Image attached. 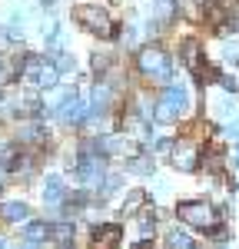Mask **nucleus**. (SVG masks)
<instances>
[{"label":"nucleus","instance_id":"nucleus-16","mask_svg":"<svg viewBox=\"0 0 239 249\" xmlns=\"http://www.w3.org/2000/svg\"><path fill=\"white\" fill-rule=\"evenodd\" d=\"M170 249H193V239L186 232H170Z\"/></svg>","mask_w":239,"mask_h":249},{"label":"nucleus","instance_id":"nucleus-3","mask_svg":"<svg viewBox=\"0 0 239 249\" xmlns=\"http://www.w3.org/2000/svg\"><path fill=\"white\" fill-rule=\"evenodd\" d=\"M186 103H189V100H186V90H183V87H170L156 103V120L159 123H173V120L186 110Z\"/></svg>","mask_w":239,"mask_h":249},{"label":"nucleus","instance_id":"nucleus-20","mask_svg":"<svg viewBox=\"0 0 239 249\" xmlns=\"http://www.w3.org/2000/svg\"><path fill=\"white\" fill-rule=\"evenodd\" d=\"M153 219H139V239H153Z\"/></svg>","mask_w":239,"mask_h":249},{"label":"nucleus","instance_id":"nucleus-10","mask_svg":"<svg viewBox=\"0 0 239 249\" xmlns=\"http://www.w3.org/2000/svg\"><path fill=\"white\" fill-rule=\"evenodd\" d=\"M97 146L103 150V153H123V156L133 153V143H130V140H123V136H103Z\"/></svg>","mask_w":239,"mask_h":249},{"label":"nucleus","instance_id":"nucleus-18","mask_svg":"<svg viewBox=\"0 0 239 249\" xmlns=\"http://www.w3.org/2000/svg\"><path fill=\"white\" fill-rule=\"evenodd\" d=\"M47 226H43V223H30V226H27V236H30V239H43V236H47Z\"/></svg>","mask_w":239,"mask_h":249},{"label":"nucleus","instance_id":"nucleus-9","mask_svg":"<svg viewBox=\"0 0 239 249\" xmlns=\"http://www.w3.org/2000/svg\"><path fill=\"white\" fill-rule=\"evenodd\" d=\"M173 163H176L179 170H196V163H199V153H196V146L193 143H176L173 146Z\"/></svg>","mask_w":239,"mask_h":249},{"label":"nucleus","instance_id":"nucleus-13","mask_svg":"<svg viewBox=\"0 0 239 249\" xmlns=\"http://www.w3.org/2000/svg\"><path fill=\"white\" fill-rule=\"evenodd\" d=\"M3 219H10V223H20V219H27V206H23V203H7V206H3Z\"/></svg>","mask_w":239,"mask_h":249},{"label":"nucleus","instance_id":"nucleus-4","mask_svg":"<svg viewBox=\"0 0 239 249\" xmlns=\"http://www.w3.org/2000/svg\"><path fill=\"white\" fill-rule=\"evenodd\" d=\"M139 70L150 73L153 80H170L173 77V63H170V57H166L163 50H156V47H146V50L139 53Z\"/></svg>","mask_w":239,"mask_h":249},{"label":"nucleus","instance_id":"nucleus-19","mask_svg":"<svg viewBox=\"0 0 239 249\" xmlns=\"http://www.w3.org/2000/svg\"><path fill=\"white\" fill-rule=\"evenodd\" d=\"M130 170L133 173H153V160H133Z\"/></svg>","mask_w":239,"mask_h":249},{"label":"nucleus","instance_id":"nucleus-8","mask_svg":"<svg viewBox=\"0 0 239 249\" xmlns=\"http://www.w3.org/2000/svg\"><path fill=\"white\" fill-rule=\"evenodd\" d=\"M80 179H83L86 186H97L100 179H103V156H83V163H80Z\"/></svg>","mask_w":239,"mask_h":249},{"label":"nucleus","instance_id":"nucleus-24","mask_svg":"<svg viewBox=\"0 0 239 249\" xmlns=\"http://www.w3.org/2000/svg\"><path fill=\"white\" fill-rule=\"evenodd\" d=\"M0 183H3V179H0Z\"/></svg>","mask_w":239,"mask_h":249},{"label":"nucleus","instance_id":"nucleus-6","mask_svg":"<svg viewBox=\"0 0 239 249\" xmlns=\"http://www.w3.org/2000/svg\"><path fill=\"white\" fill-rule=\"evenodd\" d=\"M120 226L117 223H106V226H97V230H93V239H90V246L93 249H113L120 243Z\"/></svg>","mask_w":239,"mask_h":249},{"label":"nucleus","instance_id":"nucleus-12","mask_svg":"<svg viewBox=\"0 0 239 249\" xmlns=\"http://www.w3.org/2000/svg\"><path fill=\"white\" fill-rule=\"evenodd\" d=\"M106 107H110V87H106V83H97V87H93V103H90V110H93V113H103Z\"/></svg>","mask_w":239,"mask_h":249},{"label":"nucleus","instance_id":"nucleus-21","mask_svg":"<svg viewBox=\"0 0 239 249\" xmlns=\"http://www.w3.org/2000/svg\"><path fill=\"white\" fill-rule=\"evenodd\" d=\"M139 203H143V193H133L130 199H126V216H133L139 210Z\"/></svg>","mask_w":239,"mask_h":249},{"label":"nucleus","instance_id":"nucleus-11","mask_svg":"<svg viewBox=\"0 0 239 249\" xmlns=\"http://www.w3.org/2000/svg\"><path fill=\"white\" fill-rule=\"evenodd\" d=\"M43 199H47L50 206H57L60 199H63V179H60V176H47V190H43Z\"/></svg>","mask_w":239,"mask_h":249},{"label":"nucleus","instance_id":"nucleus-15","mask_svg":"<svg viewBox=\"0 0 239 249\" xmlns=\"http://www.w3.org/2000/svg\"><path fill=\"white\" fill-rule=\"evenodd\" d=\"M53 239H57L60 246H67V243H73V226H70V223H60L57 230H53Z\"/></svg>","mask_w":239,"mask_h":249},{"label":"nucleus","instance_id":"nucleus-14","mask_svg":"<svg viewBox=\"0 0 239 249\" xmlns=\"http://www.w3.org/2000/svg\"><path fill=\"white\" fill-rule=\"evenodd\" d=\"M183 60H186L193 70L199 67V43L196 40H186V43H183Z\"/></svg>","mask_w":239,"mask_h":249},{"label":"nucleus","instance_id":"nucleus-23","mask_svg":"<svg viewBox=\"0 0 239 249\" xmlns=\"http://www.w3.org/2000/svg\"><path fill=\"white\" fill-rule=\"evenodd\" d=\"M7 246H10V243H7V239H0V249H7Z\"/></svg>","mask_w":239,"mask_h":249},{"label":"nucleus","instance_id":"nucleus-1","mask_svg":"<svg viewBox=\"0 0 239 249\" xmlns=\"http://www.w3.org/2000/svg\"><path fill=\"white\" fill-rule=\"evenodd\" d=\"M179 219L196 230H219V216L209 203H179Z\"/></svg>","mask_w":239,"mask_h":249},{"label":"nucleus","instance_id":"nucleus-7","mask_svg":"<svg viewBox=\"0 0 239 249\" xmlns=\"http://www.w3.org/2000/svg\"><path fill=\"white\" fill-rule=\"evenodd\" d=\"M57 113L63 116L67 123H80V120L86 116V107H83V103L77 100V93H73V90H67V96H63V103H60Z\"/></svg>","mask_w":239,"mask_h":249},{"label":"nucleus","instance_id":"nucleus-5","mask_svg":"<svg viewBox=\"0 0 239 249\" xmlns=\"http://www.w3.org/2000/svg\"><path fill=\"white\" fill-rule=\"evenodd\" d=\"M27 80L40 87V90H50L60 80V70L50 63V60H27Z\"/></svg>","mask_w":239,"mask_h":249},{"label":"nucleus","instance_id":"nucleus-17","mask_svg":"<svg viewBox=\"0 0 239 249\" xmlns=\"http://www.w3.org/2000/svg\"><path fill=\"white\" fill-rule=\"evenodd\" d=\"M196 80H203V83H213V80H219V77H216V70H213V67H196Z\"/></svg>","mask_w":239,"mask_h":249},{"label":"nucleus","instance_id":"nucleus-22","mask_svg":"<svg viewBox=\"0 0 239 249\" xmlns=\"http://www.w3.org/2000/svg\"><path fill=\"white\" fill-rule=\"evenodd\" d=\"M226 53H229V60H239V43H226Z\"/></svg>","mask_w":239,"mask_h":249},{"label":"nucleus","instance_id":"nucleus-2","mask_svg":"<svg viewBox=\"0 0 239 249\" xmlns=\"http://www.w3.org/2000/svg\"><path fill=\"white\" fill-rule=\"evenodd\" d=\"M73 17H77L86 30H93L97 37H113V34H117L113 20L106 17V10H103V7H77V10H73Z\"/></svg>","mask_w":239,"mask_h":249}]
</instances>
